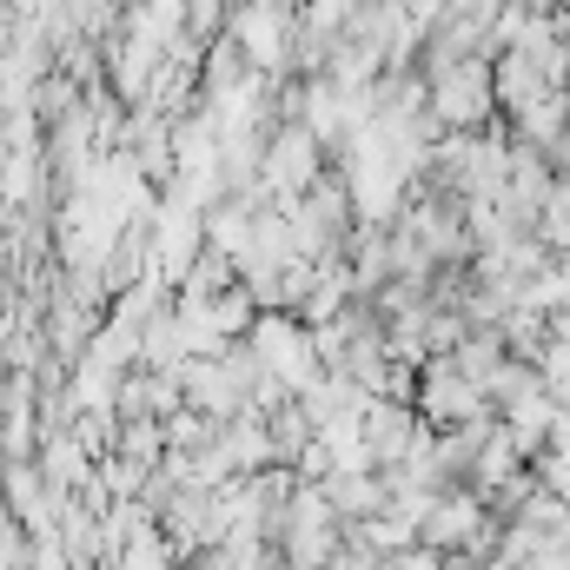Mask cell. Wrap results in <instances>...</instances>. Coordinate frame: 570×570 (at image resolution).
<instances>
[{
    "mask_svg": "<svg viewBox=\"0 0 570 570\" xmlns=\"http://www.w3.org/2000/svg\"><path fill=\"white\" fill-rule=\"evenodd\" d=\"M484 114H491V80H484V67H451L444 87H438V120H444V127H471V120H484Z\"/></svg>",
    "mask_w": 570,
    "mask_h": 570,
    "instance_id": "2",
    "label": "cell"
},
{
    "mask_svg": "<svg viewBox=\"0 0 570 570\" xmlns=\"http://www.w3.org/2000/svg\"><path fill=\"white\" fill-rule=\"evenodd\" d=\"M425 392H419V405H425V425L438 431H458V425H471L478 412H484V392L451 365V358H431L425 365V379H419Z\"/></svg>",
    "mask_w": 570,
    "mask_h": 570,
    "instance_id": "1",
    "label": "cell"
}]
</instances>
